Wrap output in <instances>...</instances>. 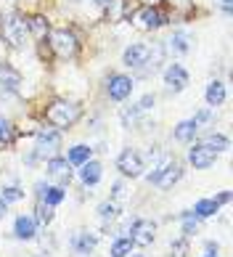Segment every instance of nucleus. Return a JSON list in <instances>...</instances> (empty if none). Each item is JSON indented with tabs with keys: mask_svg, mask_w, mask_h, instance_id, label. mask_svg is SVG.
Here are the masks:
<instances>
[{
	"mask_svg": "<svg viewBox=\"0 0 233 257\" xmlns=\"http://www.w3.org/2000/svg\"><path fill=\"white\" fill-rule=\"evenodd\" d=\"M43 119L48 127H56L58 133H69L82 119V106L74 101H66V98H53L43 109Z\"/></svg>",
	"mask_w": 233,
	"mask_h": 257,
	"instance_id": "nucleus-1",
	"label": "nucleus"
},
{
	"mask_svg": "<svg viewBox=\"0 0 233 257\" xmlns=\"http://www.w3.org/2000/svg\"><path fill=\"white\" fill-rule=\"evenodd\" d=\"M61 149H64V138H61V133H58L56 127L35 130V146H32V151L40 157V162L51 159V157H58V154H61Z\"/></svg>",
	"mask_w": 233,
	"mask_h": 257,
	"instance_id": "nucleus-2",
	"label": "nucleus"
},
{
	"mask_svg": "<svg viewBox=\"0 0 233 257\" xmlns=\"http://www.w3.org/2000/svg\"><path fill=\"white\" fill-rule=\"evenodd\" d=\"M114 167L120 170V175H122V178H130V180H135V178H143V173H146L143 154H141L138 149H133V146L122 149L120 154H117V159H114Z\"/></svg>",
	"mask_w": 233,
	"mask_h": 257,
	"instance_id": "nucleus-3",
	"label": "nucleus"
},
{
	"mask_svg": "<svg viewBox=\"0 0 233 257\" xmlns=\"http://www.w3.org/2000/svg\"><path fill=\"white\" fill-rule=\"evenodd\" d=\"M0 35L6 37V43H11L14 48H24L27 37H29V30H27V19L19 16V14H11L3 19L0 24Z\"/></svg>",
	"mask_w": 233,
	"mask_h": 257,
	"instance_id": "nucleus-4",
	"label": "nucleus"
},
{
	"mask_svg": "<svg viewBox=\"0 0 233 257\" xmlns=\"http://www.w3.org/2000/svg\"><path fill=\"white\" fill-rule=\"evenodd\" d=\"M48 43H51V48L58 59H72L77 53V37H74L72 30H66V27H58V30L48 32Z\"/></svg>",
	"mask_w": 233,
	"mask_h": 257,
	"instance_id": "nucleus-5",
	"label": "nucleus"
},
{
	"mask_svg": "<svg viewBox=\"0 0 233 257\" xmlns=\"http://www.w3.org/2000/svg\"><path fill=\"white\" fill-rule=\"evenodd\" d=\"M45 175L48 180H53L56 186H64V188H69L72 183V178H74V167L66 162V157H51V159H45Z\"/></svg>",
	"mask_w": 233,
	"mask_h": 257,
	"instance_id": "nucleus-6",
	"label": "nucleus"
},
{
	"mask_svg": "<svg viewBox=\"0 0 233 257\" xmlns=\"http://www.w3.org/2000/svg\"><path fill=\"white\" fill-rule=\"evenodd\" d=\"M133 90H135V80L128 77V74H109V80H106V96L114 103L128 101Z\"/></svg>",
	"mask_w": 233,
	"mask_h": 257,
	"instance_id": "nucleus-7",
	"label": "nucleus"
},
{
	"mask_svg": "<svg viewBox=\"0 0 233 257\" xmlns=\"http://www.w3.org/2000/svg\"><path fill=\"white\" fill-rule=\"evenodd\" d=\"M188 165L193 170H209V167H215V162H217V154L212 149H207L204 144H199V141H193V144H188Z\"/></svg>",
	"mask_w": 233,
	"mask_h": 257,
	"instance_id": "nucleus-8",
	"label": "nucleus"
},
{
	"mask_svg": "<svg viewBox=\"0 0 233 257\" xmlns=\"http://www.w3.org/2000/svg\"><path fill=\"white\" fill-rule=\"evenodd\" d=\"M188 69L183 64H170L167 69H164V85H167V93L170 96H178V93H183L188 88Z\"/></svg>",
	"mask_w": 233,
	"mask_h": 257,
	"instance_id": "nucleus-9",
	"label": "nucleus"
},
{
	"mask_svg": "<svg viewBox=\"0 0 233 257\" xmlns=\"http://www.w3.org/2000/svg\"><path fill=\"white\" fill-rule=\"evenodd\" d=\"M183 175H186V165L172 157L167 165H164V170L159 173V178L154 180V186H157L159 191H170L175 183H180V180H183Z\"/></svg>",
	"mask_w": 233,
	"mask_h": 257,
	"instance_id": "nucleus-10",
	"label": "nucleus"
},
{
	"mask_svg": "<svg viewBox=\"0 0 233 257\" xmlns=\"http://www.w3.org/2000/svg\"><path fill=\"white\" fill-rule=\"evenodd\" d=\"M95 246H98V233L93 231H77L69 236V249L77 254V257H90L95 252Z\"/></svg>",
	"mask_w": 233,
	"mask_h": 257,
	"instance_id": "nucleus-11",
	"label": "nucleus"
},
{
	"mask_svg": "<svg viewBox=\"0 0 233 257\" xmlns=\"http://www.w3.org/2000/svg\"><path fill=\"white\" fill-rule=\"evenodd\" d=\"M135 22H138L141 30L154 32V30H159V27L167 24V14H162L157 6H143L141 11L135 14Z\"/></svg>",
	"mask_w": 233,
	"mask_h": 257,
	"instance_id": "nucleus-12",
	"label": "nucleus"
},
{
	"mask_svg": "<svg viewBox=\"0 0 233 257\" xmlns=\"http://www.w3.org/2000/svg\"><path fill=\"white\" fill-rule=\"evenodd\" d=\"M19 90H22V72L8 61H3L0 64V93L3 96H14Z\"/></svg>",
	"mask_w": 233,
	"mask_h": 257,
	"instance_id": "nucleus-13",
	"label": "nucleus"
},
{
	"mask_svg": "<svg viewBox=\"0 0 233 257\" xmlns=\"http://www.w3.org/2000/svg\"><path fill=\"white\" fill-rule=\"evenodd\" d=\"M14 239L16 241H35V236L40 233V225L35 223V217L32 215H16V220H14Z\"/></svg>",
	"mask_w": 233,
	"mask_h": 257,
	"instance_id": "nucleus-14",
	"label": "nucleus"
},
{
	"mask_svg": "<svg viewBox=\"0 0 233 257\" xmlns=\"http://www.w3.org/2000/svg\"><path fill=\"white\" fill-rule=\"evenodd\" d=\"M77 178H80V183L85 188H93V186H98L101 183V178H103V165L98 159H87L85 165H80L74 170Z\"/></svg>",
	"mask_w": 233,
	"mask_h": 257,
	"instance_id": "nucleus-15",
	"label": "nucleus"
},
{
	"mask_svg": "<svg viewBox=\"0 0 233 257\" xmlns=\"http://www.w3.org/2000/svg\"><path fill=\"white\" fill-rule=\"evenodd\" d=\"M122 61L125 66H130V69H138V66H143L146 61H149V45L146 43H133L125 48L122 53Z\"/></svg>",
	"mask_w": 233,
	"mask_h": 257,
	"instance_id": "nucleus-16",
	"label": "nucleus"
},
{
	"mask_svg": "<svg viewBox=\"0 0 233 257\" xmlns=\"http://www.w3.org/2000/svg\"><path fill=\"white\" fill-rule=\"evenodd\" d=\"M196 138H199V127H196V122H193V119H183V122H178V125L172 127V141H175V144L188 146Z\"/></svg>",
	"mask_w": 233,
	"mask_h": 257,
	"instance_id": "nucleus-17",
	"label": "nucleus"
},
{
	"mask_svg": "<svg viewBox=\"0 0 233 257\" xmlns=\"http://www.w3.org/2000/svg\"><path fill=\"white\" fill-rule=\"evenodd\" d=\"M95 215H98V220L103 223V231H109V228L122 217V209L117 207V202H111V199H103V202L95 207Z\"/></svg>",
	"mask_w": 233,
	"mask_h": 257,
	"instance_id": "nucleus-18",
	"label": "nucleus"
},
{
	"mask_svg": "<svg viewBox=\"0 0 233 257\" xmlns=\"http://www.w3.org/2000/svg\"><path fill=\"white\" fill-rule=\"evenodd\" d=\"M225 98H228L225 82L209 80L207 90H204V101H207V106H209V109H217V106H222V103H225Z\"/></svg>",
	"mask_w": 233,
	"mask_h": 257,
	"instance_id": "nucleus-19",
	"label": "nucleus"
},
{
	"mask_svg": "<svg viewBox=\"0 0 233 257\" xmlns=\"http://www.w3.org/2000/svg\"><path fill=\"white\" fill-rule=\"evenodd\" d=\"M196 141L204 144L207 149H212L215 154H225V151H230V138L225 136V133H217V130L207 133V136H199Z\"/></svg>",
	"mask_w": 233,
	"mask_h": 257,
	"instance_id": "nucleus-20",
	"label": "nucleus"
},
{
	"mask_svg": "<svg viewBox=\"0 0 233 257\" xmlns=\"http://www.w3.org/2000/svg\"><path fill=\"white\" fill-rule=\"evenodd\" d=\"M178 220H180V236H186V239H193V236L201 231V220L191 212V209H183L178 215Z\"/></svg>",
	"mask_w": 233,
	"mask_h": 257,
	"instance_id": "nucleus-21",
	"label": "nucleus"
},
{
	"mask_svg": "<svg viewBox=\"0 0 233 257\" xmlns=\"http://www.w3.org/2000/svg\"><path fill=\"white\" fill-rule=\"evenodd\" d=\"M87 159H93V146H87V144H74L66 149V162L77 170L80 165H85Z\"/></svg>",
	"mask_w": 233,
	"mask_h": 257,
	"instance_id": "nucleus-22",
	"label": "nucleus"
},
{
	"mask_svg": "<svg viewBox=\"0 0 233 257\" xmlns=\"http://www.w3.org/2000/svg\"><path fill=\"white\" fill-rule=\"evenodd\" d=\"M191 212L196 215L199 220H209V217H215V215L220 212V204H217L212 196H204V199H196V202H193Z\"/></svg>",
	"mask_w": 233,
	"mask_h": 257,
	"instance_id": "nucleus-23",
	"label": "nucleus"
},
{
	"mask_svg": "<svg viewBox=\"0 0 233 257\" xmlns=\"http://www.w3.org/2000/svg\"><path fill=\"white\" fill-rule=\"evenodd\" d=\"M164 51H170V53H178V56L188 53V51H191V37H188V32H183V30H175V32L170 35L167 45H164Z\"/></svg>",
	"mask_w": 233,
	"mask_h": 257,
	"instance_id": "nucleus-24",
	"label": "nucleus"
},
{
	"mask_svg": "<svg viewBox=\"0 0 233 257\" xmlns=\"http://www.w3.org/2000/svg\"><path fill=\"white\" fill-rule=\"evenodd\" d=\"M19 138V127L8 117L0 114V149H11Z\"/></svg>",
	"mask_w": 233,
	"mask_h": 257,
	"instance_id": "nucleus-25",
	"label": "nucleus"
},
{
	"mask_svg": "<svg viewBox=\"0 0 233 257\" xmlns=\"http://www.w3.org/2000/svg\"><path fill=\"white\" fill-rule=\"evenodd\" d=\"M32 217H35V223L40 225V228H48V225H51V223L56 220V207L45 204V202H35Z\"/></svg>",
	"mask_w": 233,
	"mask_h": 257,
	"instance_id": "nucleus-26",
	"label": "nucleus"
},
{
	"mask_svg": "<svg viewBox=\"0 0 233 257\" xmlns=\"http://www.w3.org/2000/svg\"><path fill=\"white\" fill-rule=\"evenodd\" d=\"M27 30H29V35H32L35 40H43V37L51 32V24H48V19H45V16L35 14V16H29V19H27Z\"/></svg>",
	"mask_w": 233,
	"mask_h": 257,
	"instance_id": "nucleus-27",
	"label": "nucleus"
},
{
	"mask_svg": "<svg viewBox=\"0 0 233 257\" xmlns=\"http://www.w3.org/2000/svg\"><path fill=\"white\" fill-rule=\"evenodd\" d=\"M130 252H135V241L130 236H117L109 244V254L111 257H130Z\"/></svg>",
	"mask_w": 233,
	"mask_h": 257,
	"instance_id": "nucleus-28",
	"label": "nucleus"
},
{
	"mask_svg": "<svg viewBox=\"0 0 233 257\" xmlns=\"http://www.w3.org/2000/svg\"><path fill=\"white\" fill-rule=\"evenodd\" d=\"M40 202L51 204V207L64 204V202H66V188H64V186H56V183H48V188H45V194H43Z\"/></svg>",
	"mask_w": 233,
	"mask_h": 257,
	"instance_id": "nucleus-29",
	"label": "nucleus"
},
{
	"mask_svg": "<svg viewBox=\"0 0 233 257\" xmlns=\"http://www.w3.org/2000/svg\"><path fill=\"white\" fill-rule=\"evenodd\" d=\"M0 196H3L6 204H19V202H24L27 191L22 186H3V188H0Z\"/></svg>",
	"mask_w": 233,
	"mask_h": 257,
	"instance_id": "nucleus-30",
	"label": "nucleus"
},
{
	"mask_svg": "<svg viewBox=\"0 0 233 257\" xmlns=\"http://www.w3.org/2000/svg\"><path fill=\"white\" fill-rule=\"evenodd\" d=\"M193 122H196V127L201 130V127H207V125H212L215 122V109H209V106H204V109H199L196 114L191 117Z\"/></svg>",
	"mask_w": 233,
	"mask_h": 257,
	"instance_id": "nucleus-31",
	"label": "nucleus"
},
{
	"mask_svg": "<svg viewBox=\"0 0 233 257\" xmlns=\"http://www.w3.org/2000/svg\"><path fill=\"white\" fill-rule=\"evenodd\" d=\"M35 241H40V246H43V252H40V254H51V252H56V246H58V241H56V236H53V233H45V236L37 233V236H35Z\"/></svg>",
	"mask_w": 233,
	"mask_h": 257,
	"instance_id": "nucleus-32",
	"label": "nucleus"
},
{
	"mask_svg": "<svg viewBox=\"0 0 233 257\" xmlns=\"http://www.w3.org/2000/svg\"><path fill=\"white\" fill-rule=\"evenodd\" d=\"M125 196H128V186H125V178H120V180H114V183H111L109 199H111V202H120V199H125Z\"/></svg>",
	"mask_w": 233,
	"mask_h": 257,
	"instance_id": "nucleus-33",
	"label": "nucleus"
},
{
	"mask_svg": "<svg viewBox=\"0 0 233 257\" xmlns=\"http://www.w3.org/2000/svg\"><path fill=\"white\" fill-rule=\"evenodd\" d=\"M188 241H191V239H186V236H180V239L170 241L172 254H175V257H186V254H188Z\"/></svg>",
	"mask_w": 233,
	"mask_h": 257,
	"instance_id": "nucleus-34",
	"label": "nucleus"
},
{
	"mask_svg": "<svg viewBox=\"0 0 233 257\" xmlns=\"http://www.w3.org/2000/svg\"><path fill=\"white\" fill-rule=\"evenodd\" d=\"M154 103H157V96H154V93H146V96H141V101L135 103V109H138L141 114H146V111L154 109Z\"/></svg>",
	"mask_w": 233,
	"mask_h": 257,
	"instance_id": "nucleus-35",
	"label": "nucleus"
},
{
	"mask_svg": "<svg viewBox=\"0 0 233 257\" xmlns=\"http://www.w3.org/2000/svg\"><path fill=\"white\" fill-rule=\"evenodd\" d=\"M24 165H27V167H37V165H40V157H37L32 149H29L27 154H24Z\"/></svg>",
	"mask_w": 233,
	"mask_h": 257,
	"instance_id": "nucleus-36",
	"label": "nucleus"
},
{
	"mask_svg": "<svg viewBox=\"0 0 233 257\" xmlns=\"http://www.w3.org/2000/svg\"><path fill=\"white\" fill-rule=\"evenodd\" d=\"M212 199H215V202H217L220 207H225V204H230V199H233V194H230V191H220L217 196H212Z\"/></svg>",
	"mask_w": 233,
	"mask_h": 257,
	"instance_id": "nucleus-37",
	"label": "nucleus"
},
{
	"mask_svg": "<svg viewBox=\"0 0 233 257\" xmlns=\"http://www.w3.org/2000/svg\"><path fill=\"white\" fill-rule=\"evenodd\" d=\"M204 252L220 254V244H217V241H212V239H207V241H204Z\"/></svg>",
	"mask_w": 233,
	"mask_h": 257,
	"instance_id": "nucleus-38",
	"label": "nucleus"
},
{
	"mask_svg": "<svg viewBox=\"0 0 233 257\" xmlns=\"http://www.w3.org/2000/svg\"><path fill=\"white\" fill-rule=\"evenodd\" d=\"M45 188H48V183H45V180H37V183H35V196H37V202H40V199H43Z\"/></svg>",
	"mask_w": 233,
	"mask_h": 257,
	"instance_id": "nucleus-39",
	"label": "nucleus"
},
{
	"mask_svg": "<svg viewBox=\"0 0 233 257\" xmlns=\"http://www.w3.org/2000/svg\"><path fill=\"white\" fill-rule=\"evenodd\" d=\"M8 207H11V204H6V202H3V196H0V223H3L6 217H8Z\"/></svg>",
	"mask_w": 233,
	"mask_h": 257,
	"instance_id": "nucleus-40",
	"label": "nucleus"
},
{
	"mask_svg": "<svg viewBox=\"0 0 233 257\" xmlns=\"http://www.w3.org/2000/svg\"><path fill=\"white\" fill-rule=\"evenodd\" d=\"M93 3L98 6V8H111V6H114V0H93Z\"/></svg>",
	"mask_w": 233,
	"mask_h": 257,
	"instance_id": "nucleus-41",
	"label": "nucleus"
},
{
	"mask_svg": "<svg viewBox=\"0 0 233 257\" xmlns=\"http://www.w3.org/2000/svg\"><path fill=\"white\" fill-rule=\"evenodd\" d=\"M220 3H222V14L230 16V0H220Z\"/></svg>",
	"mask_w": 233,
	"mask_h": 257,
	"instance_id": "nucleus-42",
	"label": "nucleus"
},
{
	"mask_svg": "<svg viewBox=\"0 0 233 257\" xmlns=\"http://www.w3.org/2000/svg\"><path fill=\"white\" fill-rule=\"evenodd\" d=\"M170 3H175V6H180V8H188V0H170Z\"/></svg>",
	"mask_w": 233,
	"mask_h": 257,
	"instance_id": "nucleus-43",
	"label": "nucleus"
},
{
	"mask_svg": "<svg viewBox=\"0 0 233 257\" xmlns=\"http://www.w3.org/2000/svg\"><path fill=\"white\" fill-rule=\"evenodd\" d=\"M143 6H159V0H141Z\"/></svg>",
	"mask_w": 233,
	"mask_h": 257,
	"instance_id": "nucleus-44",
	"label": "nucleus"
},
{
	"mask_svg": "<svg viewBox=\"0 0 233 257\" xmlns=\"http://www.w3.org/2000/svg\"><path fill=\"white\" fill-rule=\"evenodd\" d=\"M199 257H220V254H212V252H204V254H199Z\"/></svg>",
	"mask_w": 233,
	"mask_h": 257,
	"instance_id": "nucleus-45",
	"label": "nucleus"
},
{
	"mask_svg": "<svg viewBox=\"0 0 233 257\" xmlns=\"http://www.w3.org/2000/svg\"><path fill=\"white\" fill-rule=\"evenodd\" d=\"M130 257H146V254H135V252H130Z\"/></svg>",
	"mask_w": 233,
	"mask_h": 257,
	"instance_id": "nucleus-46",
	"label": "nucleus"
},
{
	"mask_svg": "<svg viewBox=\"0 0 233 257\" xmlns=\"http://www.w3.org/2000/svg\"><path fill=\"white\" fill-rule=\"evenodd\" d=\"M32 257H45V254H40V252H37V254H32Z\"/></svg>",
	"mask_w": 233,
	"mask_h": 257,
	"instance_id": "nucleus-47",
	"label": "nucleus"
},
{
	"mask_svg": "<svg viewBox=\"0 0 233 257\" xmlns=\"http://www.w3.org/2000/svg\"><path fill=\"white\" fill-rule=\"evenodd\" d=\"M0 22H3V14H0Z\"/></svg>",
	"mask_w": 233,
	"mask_h": 257,
	"instance_id": "nucleus-48",
	"label": "nucleus"
}]
</instances>
